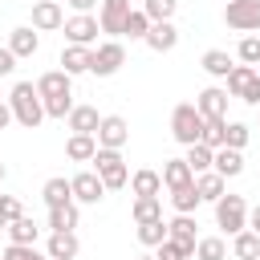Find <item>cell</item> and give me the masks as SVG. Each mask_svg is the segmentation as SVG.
<instances>
[{
    "label": "cell",
    "instance_id": "obj_1",
    "mask_svg": "<svg viewBox=\"0 0 260 260\" xmlns=\"http://www.w3.org/2000/svg\"><path fill=\"white\" fill-rule=\"evenodd\" d=\"M8 106H12V118H16L24 130H37V126L45 122V102H41V93H37L32 81H16L12 93H8Z\"/></svg>",
    "mask_w": 260,
    "mask_h": 260
},
{
    "label": "cell",
    "instance_id": "obj_2",
    "mask_svg": "<svg viewBox=\"0 0 260 260\" xmlns=\"http://www.w3.org/2000/svg\"><path fill=\"white\" fill-rule=\"evenodd\" d=\"M203 126H207V118L199 114V106H195V102L175 106V114H171V134H175V142L195 146V142L203 138Z\"/></svg>",
    "mask_w": 260,
    "mask_h": 260
},
{
    "label": "cell",
    "instance_id": "obj_3",
    "mask_svg": "<svg viewBox=\"0 0 260 260\" xmlns=\"http://www.w3.org/2000/svg\"><path fill=\"white\" fill-rule=\"evenodd\" d=\"M93 171L102 175L106 191H118V187H126V179H130V171H126V162H122V150H106V146H98Z\"/></svg>",
    "mask_w": 260,
    "mask_h": 260
},
{
    "label": "cell",
    "instance_id": "obj_4",
    "mask_svg": "<svg viewBox=\"0 0 260 260\" xmlns=\"http://www.w3.org/2000/svg\"><path fill=\"white\" fill-rule=\"evenodd\" d=\"M215 223H219L228 236H240V232L248 228V203H244V195H223V199L215 203Z\"/></svg>",
    "mask_w": 260,
    "mask_h": 260
},
{
    "label": "cell",
    "instance_id": "obj_5",
    "mask_svg": "<svg viewBox=\"0 0 260 260\" xmlns=\"http://www.w3.org/2000/svg\"><path fill=\"white\" fill-rule=\"evenodd\" d=\"M223 20H228L232 28H240V32L260 28V0H228Z\"/></svg>",
    "mask_w": 260,
    "mask_h": 260
},
{
    "label": "cell",
    "instance_id": "obj_6",
    "mask_svg": "<svg viewBox=\"0 0 260 260\" xmlns=\"http://www.w3.org/2000/svg\"><path fill=\"white\" fill-rule=\"evenodd\" d=\"M122 61H126V49H122L118 41H106V45L93 49V65H89V73H98V77H114V73L122 69Z\"/></svg>",
    "mask_w": 260,
    "mask_h": 260
},
{
    "label": "cell",
    "instance_id": "obj_7",
    "mask_svg": "<svg viewBox=\"0 0 260 260\" xmlns=\"http://www.w3.org/2000/svg\"><path fill=\"white\" fill-rule=\"evenodd\" d=\"M98 32H102V24H98V16H89V12H77V16H69L65 20V37H69V45H93L98 41Z\"/></svg>",
    "mask_w": 260,
    "mask_h": 260
},
{
    "label": "cell",
    "instance_id": "obj_8",
    "mask_svg": "<svg viewBox=\"0 0 260 260\" xmlns=\"http://www.w3.org/2000/svg\"><path fill=\"white\" fill-rule=\"evenodd\" d=\"M69 183H73V203H102L106 199V183H102L98 171H81Z\"/></svg>",
    "mask_w": 260,
    "mask_h": 260
},
{
    "label": "cell",
    "instance_id": "obj_9",
    "mask_svg": "<svg viewBox=\"0 0 260 260\" xmlns=\"http://www.w3.org/2000/svg\"><path fill=\"white\" fill-rule=\"evenodd\" d=\"M195 106H199V114H203L207 122H228V89L207 85V89L195 98Z\"/></svg>",
    "mask_w": 260,
    "mask_h": 260
},
{
    "label": "cell",
    "instance_id": "obj_10",
    "mask_svg": "<svg viewBox=\"0 0 260 260\" xmlns=\"http://www.w3.org/2000/svg\"><path fill=\"white\" fill-rule=\"evenodd\" d=\"M93 138H98V146H106V150H122L126 138H130V126H126V118L110 114V118H102V126H98Z\"/></svg>",
    "mask_w": 260,
    "mask_h": 260
},
{
    "label": "cell",
    "instance_id": "obj_11",
    "mask_svg": "<svg viewBox=\"0 0 260 260\" xmlns=\"http://www.w3.org/2000/svg\"><path fill=\"white\" fill-rule=\"evenodd\" d=\"M126 16H130V0H102L98 24H102V32H110V37H122V24H126Z\"/></svg>",
    "mask_w": 260,
    "mask_h": 260
},
{
    "label": "cell",
    "instance_id": "obj_12",
    "mask_svg": "<svg viewBox=\"0 0 260 260\" xmlns=\"http://www.w3.org/2000/svg\"><path fill=\"white\" fill-rule=\"evenodd\" d=\"M32 28L37 32H53V28H65V12L57 0H37L32 4Z\"/></svg>",
    "mask_w": 260,
    "mask_h": 260
},
{
    "label": "cell",
    "instance_id": "obj_13",
    "mask_svg": "<svg viewBox=\"0 0 260 260\" xmlns=\"http://www.w3.org/2000/svg\"><path fill=\"white\" fill-rule=\"evenodd\" d=\"M89 65H93V49H85V45H65V49H61V69H65L69 77L89 73Z\"/></svg>",
    "mask_w": 260,
    "mask_h": 260
},
{
    "label": "cell",
    "instance_id": "obj_14",
    "mask_svg": "<svg viewBox=\"0 0 260 260\" xmlns=\"http://www.w3.org/2000/svg\"><path fill=\"white\" fill-rule=\"evenodd\" d=\"M37 93H41V98H65V93H73V77H69L65 69L41 73V81H37Z\"/></svg>",
    "mask_w": 260,
    "mask_h": 260
},
{
    "label": "cell",
    "instance_id": "obj_15",
    "mask_svg": "<svg viewBox=\"0 0 260 260\" xmlns=\"http://www.w3.org/2000/svg\"><path fill=\"white\" fill-rule=\"evenodd\" d=\"M8 49L16 53V61H20V57H32V53L41 49V37H37V28H32V24H20V28H12V37H8Z\"/></svg>",
    "mask_w": 260,
    "mask_h": 260
},
{
    "label": "cell",
    "instance_id": "obj_16",
    "mask_svg": "<svg viewBox=\"0 0 260 260\" xmlns=\"http://www.w3.org/2000/svg\"><path fill=\"white\" fill-rule=\"evenodd\" d=\"M77 252H81V244H77L73 232H49V248H45V256H53V260H73Z\"/></svg>",
    "mask_w": 260,
    "mask_h": 260
},
{
    "label": "cell",
    "instance_id": "obj_17",
    "mask_svg": "<svg viewBox=\"0 0 260 260\" xmlns=\"http://www.w3.org/2000/svg\"><path fill=\"white\" fill-rule=\"evenodd\" d=\"M146 45H150L154 53H171V49L179 45V28H175L171 20H162V24H150V32H146Z\"/></svg>",
    "mask_w": 260,
    "mask_h": 260
},
{
    "label": "cell",
    "instance_id": "obj_18",
    "mask_svg": "<svg viewBox=\"0 0 260 260\" xmlns=\"http://www.w3.org/2000/svg\"><path fill=\"white\" fill-rule=\"evenodd\" d=\"M65 154H69L73 162H93V154H98V138H93V134H69Z\"/></svg>",
    "mask_w": 260,
    "mask_h": 260
},
{
    "label": "cell",
    "instance_id": "obj_19",
    "mask_svg": "<svg viewBox=\"0 0 260 260\" xmlns=\"http://www.w3.org/2000/svg\"><path fill=\"white\" fill-rule=\"evenodd\" d=\"M187 183H195L187 158H171V162L162 167V187H167V191H179V187H187Z\"/></svg>",
    "mask_w": 260,
    "mask_h": 260
},
{
    "label": "cell",
    "instance_id": "obj_20",
    "mask_svg": "<svg viewBox=\"0 0 260 260\" xmlns=\"http://www.w3.org/2000/svg\"><path fill=\"white\" fill-rule=\"evenodd\" d=\"M98 126H102V118H98L93 106H73V114H69V130L73 134H98Z\"/></svg>",
    "mask_w": 260,
    "mask_h": 260
},
{
    "label": "cell",
    "instance_id": "obj_21",
    "mask_svg": "<svg viewBox=\"0 0 260 260\" xmlns=\"http://www.w3.org/2000/svg\"><path fill=\"white\" fill-rule=\"evenodd\" d=\"M81 219L77 203H61V207H49V232H73Z\"/></svg>",
    "mask_w": 260,
    "mask_h": 260
},
{
    "label": "cell",
    "instance_id": "obj_22",
    "mask_svg": "<svg viewBox=\"0 0 260 260\" xmlns=\"http://www.w3.org/2000/svg\"><path fill=\"white\" fill-rule=\"evenodd\" d=\"M240 171H244V154H240V150H232V146H219V150H215V175L236 179Z\"/></svg>",
    "mask_w": 260,
    "mask_h": 260
},
{
    "label": "cell",
    "instance_id": "obj_23",
    "mask_svg": "<svg viewBox=\"0 0 260 260\" xmlns=\"http://www.w3.org/2000/svg\"><path fill=\"white\" fill-rule=\"evenodd\" d=\"M187 167H191V175H207V171L215 167V150H211V146H203V142L187 146Z\"/></svg>",
    "mask_w": 260,
    "mask_h": 260
},
{
    "label": "cell",
    "instance_id": "obj_24",
    "mask_svg": "<svg viewBox=\"0 0 260 260\" xmlns=\"http://www.w3.org/2000/svg\"><path fill=\"white\" fill-rule=\"evenodd\" d=\"M195 187H199V199L203 203H219L223 199V175H215V171L195 175Z\"/></svg>",
    "mask_w": 260,
    "mask_h": 260
},
{
    "label": "cell",
    "instance_id": "obj_25",
    "mask_svg": "<svg viewBox=\"0 0 260 260\" xmlns=\"http://www.w3.org/2000/svg\"><path fill=\"white\" fill-rule=\"evenodd\" d=\"M41 195H45V203H49V207L73 203V183H69V179H49V183L41 187Z\"/></svg>",
    "mask_w": 260,
    "mask_h": 260
},
{
    "label": "cell",
    "instance_id": "obj_26",
    "mask_svg": "<svg viewBox=\"0 0 260 260\" xmlns=\"http://www.w3.org/2000/svg\"><path fill=\"white\" fill-rule=\"evenodd\" d=\"M130 215H134V223L162 219V203H158V195H138V199H134V207H130Z\"/></svg>",
    "mask_w": 260,
    "mask_h": 260
},
{
    "label": "cell",
    "instance_id": "obj_27",
    "mask_svg": "<svg viewBox=\"0 0 260 260\" xmlns=\"http://www.w3.org/2000/svg\"><path fill=\"white\" fill-rule=\"evenodd\" d=\"M236 65H232V57L223 53V49H207L203 53V73H211V77H223L228 81V73H232Z\"/></svg>",
    "mask_w": 260,
    "mask_h": 260
},
{
    "label": "cell",
    "instance_id": "obj_28",
    "mask_svg": "<svg viewBox=\"0 0 260 260\" xmlns=\"http://www.w3.org/2000/svg\"><path fill=\"white\" fill-rule=\"evenodd\" d=\"M37 236H41V228L28 215H20V219L8 223V244H37Z\"/></svg>",
    "mask_w": 260,
    "mask_h": 260
},
{
    "label": "cell",
    "instance_id": "obj_29",
    "mask_svg": "<svg viewBox=\"0 0 260 260\" xmlns=\"http://www.w3.org/2000/svg\"><path fill=\"white\" fill-rule=\"evenodd\" d=\"M146 32H150V16H146L142 8H130L126 24H122V37H130V41H146Z\"/></svg>",
    "mask_w": 260,
    "mask_h": 260
},
{
    "label": "cell",
    "instance_id": "obj_30",
    "mask_svg": "<svg viewBox=\"0 0 260 260\" xmlns=\"http://www.w3.org/2000/svg\"><path fill=\"white\" fill-rule=\"evenodd\" d=\"M130 191H134V195H158V191H162V175H158V171H134Z\"/></svg>",
    "mask_w": 260,
    "mask_h": 260
},
{
    "label": "cell",
    "instance_id": "obj_31",
    "mask_svg": "<svg viewBox=\"0 0 260 260\" xmlns=\"http://www.w3.org/2000/svg\"><path fill=\"white\" fill-rule=\"evenodd\" d=\"M171 203H175V211H179V215H191L203 199H199V187H195V183H187V187L171 191Z\"/></svg>",
    "mask_w": 260,
    "mask_h": 260
},
{
    "label": "cell",
    "instance_id": "obj_32",
    "mask_svg": "<svg viewBox=\"0 0 260 260\" xmlns=\"http://www.w3.org/2000/svg\"><path fill=\"white\" fill-rule=\"evenodd\" d=\"M167 236L179 240V244H191V248L199 244V240H195V219H191V215H175V219L167 223Z\"/></svg>",
    "mask_w": 260,
    "mask_h": 260
},
{
    "label": "cell",
    "instance_id": "obj_33",
    "mask_svg": "<svg viewBox=\"0 0 260 260\" xmlns=\"http://www.w3.org/2000/svg\"><path fill=\"white\" fill-rule=\"evenodd\" d=\"M232 252H236L240 260H256V256H260V236H256L252 228H244V232L232 240Z\"/></svg>",
    "mask_w": 260,
    "mask_h": 260
},
{
    "label": "cell",
    "instance_id": "obj_34",
    "mask_svg": "<svg viewBox=\"0 0 260 260\" xmlns=\"http://www.w3.org/2000/svg\"><path fill=\"white\" fill-rule=\"evenodd\" d=\"M162 240H167V223H162V219L138 223V244H146V248H158Z\"/></svg>",
    "mask_w": 260,
    "mask_h": 260
},
{
    "label": "cell",
    "instance_id": "obj_35",
    "mask_svg": "<svg viewBox=\"0 0 260 260\" xmlns=\"http://www.w3.org/2000/svg\"><path fill=\"white\" fill-rule=\"evenodd\" d=\"M223 256H228V244L219 236H207L195 244V260H223Z\"/></svg>",
    "mask_w": 260,
    "mask_h": 260
},
{
    "label": "cell",
    "instance_id": "obj_36",
    "mask_svg": "<svg viewBox=\"0 0 260 260\" xmlns=\"http://www.w3.org/2000/svg\"><path fill=\"white\" fill-rule=\"evenodd\" d=\"M175 8H179V0H146V4H142V12L150 16V24L171 20V16H175Z\"/></svg>",
    "mask_w": 260,
    "mask_h": 260
},
{
    "label": "cell",
    "instance_id": "obj_37",
    "mask_svg": "<svg viewBox=\"0 0 260 260\" xmlns=\"http://www.w3.org/2000/svg\"><path fill=\"white\" fill-rule=\"evenodd\" d=\"M252 77H256V65H236V69L228 73V93H232V98H240V89H244Z\"/></svg>",
    "mask_w": 260,
    "mask_h": 260
},
{
    "label": "cell",
    "instance_id": "obj_38",
    "mask_svg": "<svg viewBox=\"0 0 260 260\" xmlns=\"http://www.w3.org/2000/svg\"><path fill=\"white\" fill-rule=\"evenodd\" d=\"M187 256H195L191 244H179V240H171V236L158 244V260H187Z\"/></svg>",
    "mask_w": 260,
    "mask_h": 260
},
{
    "label": "cell",
    "instance_id": "obj_39",
    "mask_svg": "<svg viewBox=\"0 0 260 260\" xmlns=\"http://www.w3.org/2000/svg\"><path fill=\"white\" fill-rule=\"evenodd\" d=\"M45 102V118H69L73 114V93H65V98H41Z\"/></svg>",
    "mask_w": 260,
    "mask_h": 260
},
{
    "label": "cell",
    "instance_id": "obj_40",
    "mask_svg": "<svg viewBox=\"0 0 260 260\" xmlns=\"http://www.w3.org/2000/svg\"><path fill=\"white\" fill-rule=\"evenodd\" d=\"M223 138H228V122H207L199 142H203V146H211V150H219V146H223Z\"/></svg>",
    "mask_w": 260,
    "mask_h": 260
},
{
    "label": "cell",
    "instance_id": "obj_41",
    "mask_svg": "<svg viewBox=\"0 0 260 260\" xmlns=\"http://www.w3.org/2000/svg\"><path fill=\"white\" fill-rule=\"evenodd\" d=\"M248 134H252V130H248L244 122H228V138H223V146L244 150V146H248Z\"/></svg>",
    "mask_w": 260,
    "mask_h": 260
},
{
    "label": "cell",
    "instance_id": "obj_42",
    "mask_svg": "<svg viewBox=\"0 0 260 260\" xmlns=\"http://www.w3.org/2000/svg\"><path fill=\"white\" fill-rule=\"evenodd\" d=\"M236 53H240V61H244V65H260V37H244Z\"/></svg>",
    "mask_w": 260,
    "mask_h": 260
},
{
    "label": "cell",
    "instance_id": "obj_43",
    "mask_svg": "<svg viewBox=\"0 0 260 260\" xmlns=\"http://www.w3.org/2000/svg\"><path fill=\"white\" fill-rule=\"evenodd\" d=\"M0 260H45V256H41V252H37L32 244H8Z\"/></svg>",
    "mask_w": 260,
    "mask_h": 260
},
{
    "label": "cell",
    "instance_id": "obj_44",
    "mask_svg": "<svg viewBox=\"0 0 260 260\" xmlns=\"http://www.w3.org/2000/svg\"><path fill=\"white\" fill-rule=\"evenodd\" d=\"M24 211H20V199L16 195H0V219L4 223H12V219H20Z\"/></svg>",
    "mask_w": 260,
    "mask_h": 260
},
{
    "label": "cell",
    "instance_id": "obj_45",
    "mask_svg": "<svg viewBox=\"0 0 260 260\" xmlns=\"http://www.w3.org/2000/svg\"><path fill=\"white\" fill-rule=\"evenodd\" d=\"M240 102H248V106H260V73H256V77H252V81L240 89Z\"/></svg>",
    "mask_w": 260,
    "mask_h": 260
},
{
    "label": "cell",
    "instance_id": "obj_46",
    "mask_svg": "<svg viewBox=\"0 0 260 260\" xmlns=\"http://www.w3.org/2000/svg\"><path fill=\"white\" fill-rule=\"evenodd\" d=\"M12 69H16V53L12 49H0V77H8Z\"/></svg>",
    "mask_w": 260,
    "mask_h": 260
},
{
    "label": "cell",
    "instance_id": "obj_47",
    "mask_svg": "<svg viewBox=\"0 0 260 260\" xmlns=\"http://www.w3.org/2000/svg\"><path fill=\"white\" fill-rule=\"evenodd\" d=\"M248 228H252V232H256V236H260V203H256V207H252V211H248Z\"/></svg>",
    "mask_w": 260,
    "mask_h": 260
},
{
    "label": "cell",
    "instance_id": "obj_48",
    "mask_svg": "<svg viewBox=\"0 0 260 260\" xmlns=\"http://www.w3.org/2000/svg\"><path fill=\"white\" fill-rule=\"evenodd\" d=\"M65 4H69V8H77V12H89L98 0H65Z\"/></svg>",
    "mask_w": 260,
    "mask_h": 260
},
{
    "label": "cell",
    "instance_id": "obj_49",
    "mask_svg": "<svg viewBox=\"0 0 260 260\" xmlns=\"http://www.w3.org/2000/svg\"><path fill=\"white\" fill-rule=\"evenodd\" d=\"M8 122H12V106H8V102H0V130H4Z\"/></svg>",
    "mask_w": 260,
    "mask_h": 260
},
{
    "label": "cell",
    "instance_id": "obj_50",
    "mask_svg": "<svg viewBox=\"0 0 260 260\" xmlns=\"http://www.w3.org/2000/svg\"><path fill=\"white\" fill-rule=\"evenodd\" d=\"M4 175H8V171H4V162H0V183H4Z\"/></svg>",
    "mask_w": 260,
    "mask_h": 260
},
{
    "label": "cell",
    "instance_id": "obj_51",
    "mask_svg": "<svg viewBox=\"0 0 260 260\" xmlns=\"http://www.w3.org/2000/svg\"><path fill=\"white\" fill-rule=\"evenodd\" d=\"M0 232H8V223H4V219H0Z\"/></svg>",
    "mask_w": 260,
    "mask_h": 260
},
{
    "label": "cell",
    "instance_id": "obj_52",
    "mask_svg": "<svg viewBox=\"0 0 260 260\" xmlns=\"http://www.w3.org/2000/svg\"><path fill=\"white\" fill-rule=\"evenodd\" d=\"M138 260H158V256H138Z\"/></svg>",
    "mask_w": 260,
    "mask_h": 260
},
{
    "label": "cell",
    "instance_id": "obj_53",
    "mask_svg": "<svg viewBox=\"0 0 260 260\" xmlns=\"http://www.w3.org/2000/svg\"><path fill=\"white\" fill-rule=\"evenodd\" d=\"M45 260H53V256H45Z\"/></svg>",
    "mask_w": 260,
    "mask_h": 260
},
{
    "label": "cell",
    "instance_id": "obj_54",
    "mask_svg": "<svg viewBox=\"0 0 260 260\" xmlns=\"http://www.w3.org/2000/svg\"><path fill=\"white\" fill-rule=\"evenodd\" d=\"M256 73H260V65H256Z\"/></svg>",
    "mask_w": 260,
    "mask_h": 260
}]
</instances>
